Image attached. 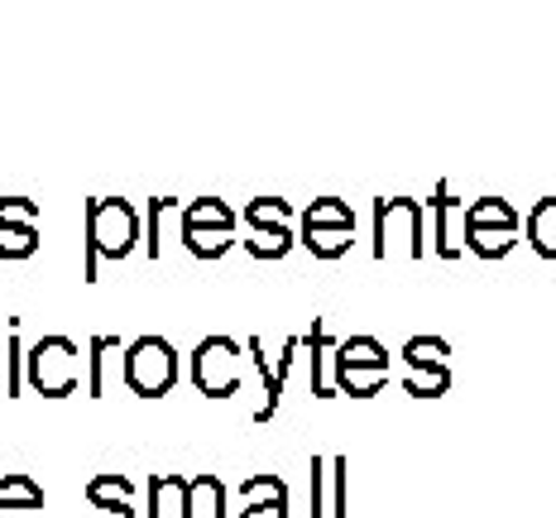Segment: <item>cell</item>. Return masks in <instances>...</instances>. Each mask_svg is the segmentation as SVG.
I'll use <instances>...</instances> for the list:
<instances>
[{
  "label": "cell",
  "instance_id": "6da1fadb",
  "mask_svg": "<svg viewBox=\"0 0 556 518\" xmlns=\"http://www.w3.org/2000/svg\"><path fill=\"white\" fill-rule=\"evenodd\" d=\"M139 245V212L125 198H91L87 202V260L83 279L97 283L101 260H125Z\"/></svg>",
  "mask_w": 556,
  "mask_h": 518
},
{
  "label": "cell",
  "instance_id": "7a4b0ae2",
  "mask_svg": "<svg viewBox=\"0 0 556 518\" xmlns=\"http://www.w3.org/2000/svg\"><path fill=\"white\" fill-rule=\"evenodd\" d=\"M83 361L87 355L77 351L73 337H39L25 355L29 370V389L43 399H67L77 394V379H83Z\"/></svg>",
  "mask_w": 556,
  "mask_h": 518
},
{
  "label": "cell",
  "instance_id": "3957f363",
  "mask_svg": "<svg viewBox=\"0 0 556 518\" xmlns=\"http://www.w3.org/2000/svg\"><path fill=\"white\" fill-rule=\"evenodd\" d=\"M178 351H173L168 337H135L125 345V384H130V394L139 399H164L173 394V384H178Z\"/></svg>",
  "mask_w": 556,
  "mask_h": 518
},
{
  "label": "cell",
  "instance_id": "277c9868",
  "mask_svg": "<svg viewBox=\"0 0 556 518\" xmlns=\"http://www.w3.org/2000/svg\"><path fill=\"white\" fill-rule=\"evenodd\" d=\"M422 260L427 230H422V202L413 198H384L375 206V260Z\"/></svg>",
  "mask_w": 556,
  "mask_h": 518
},
{
  "label": "cell",
  "instance_id": "5b68a950",
  "mask_svg": "<svg viewBox=\"0 0 556 518\" xmlns=\"http://www.w3.org/2000/svg\"><path fill=\"white\" fill-rule=\"evenodd\" d=\"M240 351H245V345H240L236 337L197 341V351L188 361L197 394H206V399H230V394H236V389H240Z\"/></svg>",
  "mask_w": 556,
  "mask_h": 518
},
{
  "label": "cell",
  "instance_id": "8992f818",
  "mask_svg": "<svg viewBox=\"0 0 556 518\" xmlns=\"http://www.w3.org/2000/svg\"><path fill=\"white\" fill-rule=\"evenodd\" d=\"M245 351H250L254 370H260V379H264V403L254 408V422H274L278 403H283V384H288V375H293L298 355L307 351V341H303V337H288V341H283V355H278V361H269V355H264V341H260V337H250V341H245Z\"/></svg>",
  "mask_w": 556,
  "mask_h": 518
},
{
  "label": "cell",
  "instance_id": "52a82bcc",
  "mask_svg": "<svg viewBox=\"0 0 556 518\" xmlns=\"http://www.w3.org/2000/svg\"><path fill=\"white\" fill-rule=\"evenodd\" d=\"M307 361H312V399H336L341 389H336V345L331 337H327V321H312L307 327Z\"/></svg>",
  "mask_w": 556,
  "mask_h": 518
},
{
  "label": "cell",
  "instance_id": "ba28073f",
  "mask_svg": "<svg viewBox=\"0 0 556 518\" xmlns=\"http://www.w3.org/2000/svg\"><path fill=\"white\" fill-rule=\"evenodd\" d=\"M389 361L393 355L384 351L379 337H345L341 351H336V370H379V375H389Z\"/></svg>",
  "mask_w": 556,
  "mask_h": 518
},
{
  "label": "cell",
  "instance_id": "9c48e42d",
  "mask_svg": "<svg viewBox=\"0 0 556 518\" xmlns=\"http://www.w3.org/2000/svg\"><path fill=\"white\" fill-rule=\"evenodd\" d=\"M149 518H188V480L149 476Z\"/></svg>",
  "mask_w": 556,
  "mask_h": 518
},
{
  "label": "cell",
  "instance_id": "30bf717a",
  "mask_svg": "<svg viewBox=\"0 0 556 518\" xmlns=\"http://www.w3.org/2000/svg\"><path fill=\"white\" fill-rule=\"evenodd\" d=\"M188 518H226V480L202 470L188 480Z\"/></svg>",
  "mask_w": 556,
  "mask_h": 518
},
{
  "label": "cell",
  "instance_id": "8fae6325",
  "mask_svg": "<svg viewBox=\"0 0 556 518\" xmlns=\"http://www.w3.org/2000/svg\"><path fill=\"white\" fill-rule=\"evenodd\" d=\"M182 226H197V230H236L240 216L236 206L222 202V198H197L182 206Z\"/></svg>",
  "mask_w": 556,
  "mask_h": 518
},
{
  "label": "cell",
  "instance_id": "7c38bea8",
  "mask_svg": "<svg viewBox=\"0 0 556 518\" xmlns=\"http://www.w3.org/2000/svg\"><path fill=\"white\" fill-rule=\"evenodd\" d=\"M460 240H466L470 255H480V260H504V255H514L518 230H500V226H466V230H460Z\"/></svg>",
  "mask_w": 556,
  "mask_h": 518
},
{
  "label": "cell",
  "instance_id": "4fadbf2b",
  "mask_svg": "<svg viewBox=\"0 0 556 518\" xmlns=\"http://www.w3.org/2000/svg\"><path fill=\"white\" fill-rule=\"evenodd\" d=\"M298 226H321V230H355V206L341 198H317L298 212Z\"/></svg>",
  "mask_w": 556,
  "mask_h": 518
},
{
  "label": "cell",
  "instance_id": "5bb4252c",
  "mask_svg": "<svg viewBox=\"0 0 556 518\" xmlns=\"http://www.w3.org/2000/svg\"><path fill=\"white\" fill-rule=\"evenodd\" d=\"M240 222H245L250 230H283V226L298 222V212H293L288 198H254V202H245Z\"/></svg>",
  "mask_w": 556,
  "mask_h": 518
},
{
  "label": "cell",
  "instance_id": "9a60e30c",
  "mask_svg": "<svg viewBox=\"0 0 556 518\" xmlns=\"http://www.w3.org/2000/svg\"><path fill=\"white\" fill-rule=\"evenodd\" d=\"M451 202H456V198H451V182H437V188H432V250H437V255H442V260H460V245H456V240H451Z\"/></svg>",
  "mask_w": 556,
  "mask_h": 518
},
{
  "label": "cell",
  "instance_id": "2e32d148",
  "mask_svg": "<svg viewBox=\"0 0 556 518\" xmlns=\"http://www.w3.org/2000/svg\"><path fill=\"white\" fill-rule=\"evenodd\" d=\"M87 504L91 509H106V504H135V480L121 470H101L87 480Z\"/></svg>",
  "mask_w": 556,
  "mask_h": 518
},
{
  "label": "cell",
  "instance_id": "e0dca14e",
  "mask_svg": "<svg viewBox=\"0 0 556 518\" xmlns=\"http://www.w3.org/2000/svg\"><path fill=\"white\" fill-rule=\"evenodd\" d=\"M528 245L542 260H556V198H542L528 212Z\"/></svg>",
  "mask_w": 556,
  "mask_h": 518
},
{
  "label": "cell",
  "instance_id": "ac0fdd59",
  "mask_svg": "<svg viewBox=\"0 0 556 518\" xmlns=\"http://www.w3.org/2000/svg\"><path fill=\"white\" fill-rule=\"evenodd\" d=\"M403 394H413V399L451 394V365H408V375H403Z\"/></svg>",
  "mask_w": 556,
  "mask_h": 518
},
{
  "label": "cell",
  "instance_id": "d6986e66",
  "mask_svg": "<svg viewBox=\"0 0 556 518\" xmlns=\"http://www.w3.org/2000/svg\"><path fill=\"white\" fill-rule=\"evenodd\" d=\"M466 226H500V230H523V216L504 198H480L466 206Z\"/></svg>",
  "mask_w": 556,
  "mask_h": 518
},
{
  "label": "cell",
  "instance_id": "ffe728a7",
  "mask_svg": "<svg viewBox=\"0 0 556 518\" xmlns=\"http://www.w3.org/2000/svg\"><path fill=\"white\" fill-rule=\"evenodd\" d=\"M298 230H303V250L317 260H341L355 245V230H321V226H298Z\"/></svg>",
  "mask_w": 556,
  "mask_h": 518
},
{
  "label": "cell",
  "instance_id": "44dd1931",
  "mask_svg": "<svg viewBox=\"0 0 556 518\" xmlns=\"http://www.w3.org/2000/svg\"><path fill=\"white\" fill-rule=\"evenodd\" d=\"M121 351V337H111V331H101V337L87 341V389L91 399H106V355Z\"/></svg>",
  "mask_w": 556,
  "mask_h": 518
},
{
  "label": "cell",
  "instance_id": "7402d4cb",
  "mask_svg": "<svg viewBox=\"0 0 556 518\" xmlns=\"http://www.w3.org/2000/svg\"><path fill=\"white\" fill-rule=\"evenodd\" d=\"M182 245L188 255L197 260H222L230 245H236V230H197V226H182Z\"/></svg>",
  "mask_w": 556,
  "mask_h": 518
},
{
  "label": "cell",
  "instance_id": "603a6c76",
  "mask_svg": "<svg viewBox=\"0 0 556 518\" xmlns=\"http://www.w3.org/2000/svg\"><path fill=\"white\" fill-rule=\"evenodd\" d=\"M178 206H182V202H173V198H154V202L144 206V236H149V240H144V255H149V260L164 255V216H173Z\"/></svg>",
  "mask_w": 556,
  "mask_h": 518
},
{
  "label": "cell",
  "instance_id": "cb8c5ba5",
  "mask_svg": "<svg viewBox=\"0 0 556 518\" xmlns=\"http://www.w3.org/2000/svg\"><path fill=\"white\" fill-rule=\"evenodd\" d=\"M0 504H29V509H43V485L29 480L25 470H10V476H0Z\"/></svg>",
  "mask_w": 556,
  "mask_h": 518
},
{
  "label": "cell",
  "instance_id": "d4e9b609",
  "mask_svg": "<svg viewBox=\"0 0 556 518\" xmlns=\"http://www.w3.org/2000/svg\"><path fill=\"white\" fill-rule=\"evenodd\" d=\"M245 250H250V260H283L288 250H293V226H283V230H250Z\"/></svg>",
  "mask_w": 556,
  "mask_h": 518
},
{
  "label": "cell",
  "instance_id": "484cf974",
  "mask_svg": "<svg viewBox=\"0 0 556 518\" xmlns=\"http://www.w3.org/2000/svg\"><path fill=\"white\" fill-rule=\"evenodd\" d=\"M451 341L446 337H408L403 341V365H451Z\"/></svg>",
  "mask_w": 556,
  "mask_h": 518
},
{
  "label": "cell",
  "instance_id": "4316f807",
  "mask_svg": "<svg viewBox=\"0 0 556 518\" xmlns=\"http://www.w3.org/2000/svg\"><path fill=\"white\" fill-rule=\"evenodd\" d=\"M384 384H389V375H379V370H336V389L351 399H375Z\"/></svg>",
  "mask_w": 556,
  "mask_h": 518
},
{
  "label": "cell",
  "instance_id": "83f0119b",
  "mask_svg": "<svg viewBox=\"0 0 556 518\" xmlns=\"http://www.w3.org/2000/svg\"><path fill=\"white\" fill-rule=\"evenodd\" d=\"M327 490H331V460L327 456H312V485H307V518H331L327 509Z\"/></svg>",
  "mask_w": 556,
  "mask_h": 518
},
{
  "label": "cell",
  "instance_id": "f1b7e54d",
  "mask_svg": "<svg viewBox=\"0 0 556 518\" xmlns=\"http://www.w3.org/2000/svg\"><path fill=\"white\" fill-rule=\"evenodd\" d=\"M39 222V202L29 198H0V230H29Z\"/></svg>",
  "mask_w": 556,
  "mask_h": 518
},
{
  "label": "cell",
  "instance_id": "f546056e",
  "mask_svg": "<svg viewBox=\"0 0 556 518\" xmlns=\"http://www.w3.org/2000/svg\"><path fill=\"white\" fill-rule=\"evenodd\" d=\"M5 399L25 394V345H20V331L10 327V345H5Z\"/></svg>",
  "mask_w": 556,
  "mask_h": 518
},
{
  "label": "cell",
  "instance_id": "4dcf8cb0",
  "mask_svg": "<svg viewBox=\"0 0 556 518\" xmlns=\"http://www.w3.org/2000/svg\"><path fill=\"white\" fill-rule=\"evenodd\" d=\"M29 255H39V226L0 230V260H29Z\"/></svg>",
  "mask_w": 556,
  "mask_h": 518
},
{
  "label": "cell",
  "instance_id": "1f68e13d",
  "mask_svg": "<svg viewBox=\"0 0 556 518\" xmlns=\"http://www.w3.org/2000/svg\"><path fill=\"white\" fill-rule=\"evenodd\" d=\"M240 494H245V504H254V500H288V485L278 476H269V470H260V476H250L245 485H240Z\"/></svg>",
  "mask_w": 556,
  "mask_h": 518
},
{
  "label": "cell",
  "instance_id": "d6a6232c",
  "mask_svg": "<svg viewBox=\"0 0 556 518\" xmlns=\"http://www.w3.org/2000/svg\"><path fill=\"white\" fill-rule=\"evenodd\" d=\"M327 509L331 518H345V456L331 460V490H327Z\"/></svg>",
  "mask_w": 556,
  "mask_h": 518
},
{
  "label": "cell",
  "instance_id": "836d02e7",
  "mask_svg": "<svg viewBox=\"0 0 556 518\" xmlns=\"http://www.w3.org/2000/svg\"><path fill=\"white\" fill-rule=\"evenodd\" d=\"M240 518H288V500H254L240 509Z\"/></svg>",
  "mask_w": 556,
  "mask_h": 518
},
{
  "label": "cell",
  "instance_id": "e575fe53",
  "mask_svg": "<svg viewBox=\"0 0 556 518\" xmlns=\"http://www.w3.org/2000/svg\"><path fill=\"white\" fill-rule=\"evenodd\" d=\"M87 518H135V504H106V509H91Z\"/></svg>",
  "mask_w": 556,
  "mask_h": 518
},
{
  "label": "cell",
  "instance_id": "d590c367",
  "mask_svg": "<svg viewBox=\"0 0 556 518\" xmlns=\"http://www.w3.org/2000/svg\"><path fill=\"white\" fill-rule=\"evenodd\" d=\"M0 518H43V509H29V504H0Z\"/></svg>",
  "mask_w": 556,
  "mask_h": 518
}]
</instances>
